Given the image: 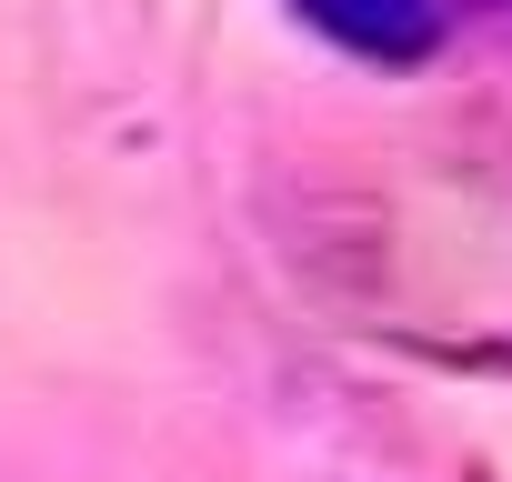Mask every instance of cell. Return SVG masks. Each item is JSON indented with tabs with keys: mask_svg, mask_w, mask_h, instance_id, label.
<instances>
[{
	"mask_svg": "<svg viewBox=\"0 0 512 482\" xmlns=\"http://www.w3.org/2000/svg\"><path fill=\"white\" fill-rule=\"evenodd\" d=\"M302 21H322L362 61H422L432 51V0H302Z\"/></svg>",
	"mask_w": 512,
	"mask_h": 482,
	"instance_id": "6da1fadb",
	"label": "cell"
}]
</instances>
